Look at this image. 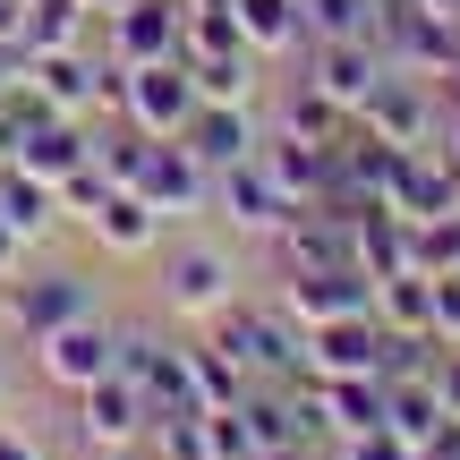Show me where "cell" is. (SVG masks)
Returning a JSON list of instances; mask_svg holds the SVG:
<instances>
[{
  "mask_svg": "<svg viewBox=\"0 0 460 460\" xmlns=\"http://www.w3.org/2000/svg\"><path fill=\"white\" fill-rule=\"evenodd\" d=\"M230 298H247V264H239V247H222V239H171L163 256H154V307L171 315L180 332H205L214 315L230 307Z\"/></svg>",
  "mask_w": 460,
  "mask_h": 460,
  "instance_id": "6da1fadb",
  "label": "cell"
},
{
  "mask_svg": "<svg viewBox=\"0 0 460 460\" xmlns=\"http://www.w3.org/2000/svg\"><path fill=\"white\" fill-rule=\"evenodd\" d=\"M205 332L247 367V384H290V376H307V324H298L281 298H230Z\"/></svg>",
  "mask_w": 460,
  "mask_h": 460,
  "instance_id": "7a4b0ae2",
  "label": "cell"
},
{
  "mask_svg": "<svg viewBox=\"0 0 460 460\" xmlns=\"http://www.w3.org/2000/svg\"><path fill=\"white\" fill-rule=\"evenodd\" d=\"M94 307H102V290H94L85 264H17V273L0 281V315H9V332L26 349L43 341V332L77 324V315H94Z\"/></svg>",
  "mask_w": 460,
  "mask_h": 460,
  "instance_id": "3957f363",
  "label": "cell"
},
{
  "mask_svg": "<svg viewBox=\"0 0 460 460\" xmlns=\"http://www.w3.org/2000/svg\"><path fill=\"white\" fill-rule=\"evenodd\" d=\"M444 111H452V102H444L435 77H418V68H384V85L358 102V128L410 154V146H435V137H444Z\"/></svg>",
  "mask_w": 460,
  "mask_h": 460,
  "instance_id": "277c9868",
  "label": "cell"
},
{
  "mask_svg": "<svg viewBox=\"0 0 460 460\" xmlns=\"http://www.w3.org/2000/svg\"><path fill=\"white\" fill-rule=\"evenodd\" d=\"M111 367H119V324H111L102 307L34 341V376H43L51 393H85V384H94V376H111Z\"/></svg>",
  "mask_w": 460,
  "mask_h": 460,
  "instance_id": "5b68a950",
  "label": "cell"
},
{
  "mask_svg": "<svg viewBox=\"0 0 460 460\" xmlns=\"http://www.w3.org/2000/svg\"><path fill=\"white\" fill-rule=\"evenodd\" d=\"M214 222L230 230V239H256V247H273V230L290 222V197H281V180L264 171V154H247V163L214 171Z\"/></svg>",
  "mask_w": 460,
  "mask_h": 460,
  "instance_id": "8992f818",
  "label": "cell"
},
{
  "mask_svg": "<svg viewBox=\"0 0 460 460\" xmlns=\"http://www.w3.org/2000/svg\"><path fill=\"white\" fill-rule=\"evenodd\" d=\"M128 188H137V197H146L163 222H197V214H214V171H205L197 154L180 146V137H154Z\"/></svg>",
  "mask_w": 460,
  "mask_h": 460,
  "instance_id": "52a82bcc",
  "label": "cell"
},
{
  "mask_svg": "<svg viewBox=\"0 0 460 460\" xmlns=\"http://www.w3.org/2000/svg\"><path fill=\"white\" fill-rule=\"evenodd\" d=\"M384 68H393V60H384L367 34H315V43L298 51V77H307L315 94H332L349 119H358V102L384 85Z\"/></svg>",
  "mask_w": 460,
  "mask_h": 460,
  "instance_id": "ba28073f",
  "label": "cell"
},
{
  "mask_svg": "<svg viewBox=\"0 0 460 460\" xmlns=\"http://www.w3.org/2000/svg\"><path fill=\"white\" fill-rule=\"evenodd\" d=\"M188 111H197V77H188V60L119 68V111H111V119H137L146 137H180Z\"/></svg>",
  "mask_w": 460,
  "mask_h": 460,
  "instance_id": "9c48e42d",
  "label": "cell"
},
{
  "mask_svg": "<svg viewBox=\"0 0 460 460\" xmlns=\"http://www.w3.org/2000/svg\"><path fill=\"white\" fill-rule=\"evenodd\" d=\"M68 401H77V444L85 452H137V444H146V427H154L146 393H137L119 367H111V376H94L85 393H68Z\"/></svg>",
  "mask_w": 460,
  "mask_h": 460,
  "instance_id": "30bf717a",
  "label": "cell"
},
{
  "mask_svg": "<svg viewBox=\"0 0 460 460\" xmlns=\"http://www.w3.org/2000/svg\"><path fill=\"white\" fill-rule=\"evenodd\" d=\"M94 26H102V51H111L119 68H146V60H180L188 9H180V0H128V9L94 17Z\"/></svg>",
  "mask_w": 460,
  "mask_h": 460,
  "instance_id": "8fae6325",
  "label": "cell"
},
{
  "mask_svg": "<svg viewBox=\"0 0 460 460\" xmlns=\"http://www.w3.org/2000/svg\"><path fill=\"white\" fill-rule=\"evenodd\" d=\"M180 146L197 154L205 171H230V163H247V154L264 146V111L256 102H197L188 128H180Z\"/></svg>",
  "mask_w": 460,
  "mask_h": 460,
  "instance_id": "7c38bea8",
  "label": "cell"
},
{
  "mask_svg": "<svg viewBox=\"0 0 460 460\" xmlns=\"http://www.w3.org/2000/svg\"><path fill=\"white\" fill-rule=\"evenodd\" d=\"M273 298L298 315V324H332V315H367L376 307V281H367L358 264H324V273H281Z\"/></svg>",
  "mask_w": 460,
  "mask_h": 460,
  "instance_id": "4fadbf2b",
  "label": "cell"
},
{
  "mask_svg": "<svg viewBox=\"0 0 460 460\" xmlns=\"http://www.w3.org/2000/svg\"><path fill=\"white\" fill-rule=\"evenodd\" d=\"M307 376H384V324L367 315H332L307 324Z\"/></svg>",
  "mask_w": 460,
  "mask_h": 460,
  "instance_id": "5bb4252c",
  "label": "cell"
},
{
  "mask_svg": "<svg viewBox=\"0 0 460 460\" xmlns=\"http://www.w3.org/2000/svg\"><path fill=\"white\" fill-rule=\"evenodd\" d=\"M163 230H171V222L154 214L137 188H111V197L85 214V239H94L102 256H119V264H128V256H154V247H163Z\"/></svg>",
  "mask_w": 460,
  "mask_h": 460,
  "instance_id": "9a60e30c",
  "label": "cell"
},
{
  "mask_svg": "<svg viewBox=\"0 0 460 460\" xmlns=\"http://www.w3.org/2000/svg\"><path fill=\"white\" fill-rule=\"evenodd\" d=\"M94 163V119H68V111H43L26 128V146H17V171H34V180H51L60 188L68 171H85Z\"/></svg>",
  "mask_w": 460,
  "mask_h": 460,
  "instance_id": "2e32d148",
  "label": "cell"
},
{
  "mask_svg": "<svg viewBox=\"0 0 460 460\" xmlns=\"http://www.w3.org/2000/svg\"><path fill=\"white\" fill-rule=\"evenodd\" d=\"M349 264H358L367 281H384V273H401L410 264V214H393V205H349Z\"/></svg>",
  "mask_w": 460,
  "mask_h": 460,
  "instance_id": "e0dca14e",
  "label": "cell"
},
{
  "mask_svg": "<svg viewBox=\"0 0 460 460\" xmlns=\"http://www.w3.org/2000/svg\"><path fill=\"white\" fill-rule=\"evenodd\" d=\"M264 171L281 180V197L290 205H315V197H332V146H307V137H281V128H264Z\"/></svg>",
  "mask_w": 460,
  "mask_h": 460,
  "instance_id": "ac0fdd59",
  "label": "cell"
},
{
  "mask_svg": "<svg viewBox=\"0 0 460 460\" xmlns=\"http://www.w3.org/2000/svg\"><path fill=\"white\" fill-rule=\"evenodd\" d=\"M384 427H393L410 452H427L435 435L452 427V410L435 401V376H384Z\"/></svg>",
  "mask_w": 460,
  "mask_h": 460,
  "instance_id": "d6986e66",
  "label": "cell"
},
{
  "mask_svg": "<svg viewBox=\"0 0 460 460\" xmlns=\"http://www.w3.org/2000/svg\"><path fill=\"white\" fill-rule=\"evenodd\" d=\"M230 17H239L256 60H298L307 51V9L298 0H230Z\"/></svg>",
  "mask_w": 460,
  "mask_h": 460,
  "instance_id": "ffe728a7",
  "label": "cell"
},
{
  "mask_svg": "<svg viewBox=\"0 0 460 460\" xmlns=\"http://www.w3.org/2000/svg\"><path fill=\"white\" fill-rule=\"evenodd\" d=\"M0 222H9L17 230V239H26V247H43L51 239V230H60L68 214H60V188H51V180H34V171H0Z\"/></svg>",
  "mask_w": 460,
  "mask_h": 460,
  "instance_id": "44dd1931",
  "label": "cell"
},
{
  "mask_svg": "<svg viewBox=\"0 0 460 460\" xmlns=\"http://www.w3.org/2000/svg\"><path fill=\"white\" fill-rule=\"evenodd\" d=\"M188 77H197V102H264V60L247 43L230 51H188Z\"/></svg>",
  "mask_w": 460,
  "mask_h": 460,
  "instance_id": "7402d4cb",
  "label": "cell"
},
{
  "mask_svg": "<svg viewBox=\"0 0 460 460\" xmlns=\"http://www.w3.org/2000/svg\"><path fill=\"white\" fill-rule=\"evenodd\" d=\"M180 358H188V393H197V410H230V401H247V367L230 358L214 332L180 341Z\"/></svg>",
  "mask_w": 460,
  "mask_h": 460,
  "instance_id": "603a6c76",
  "label": "cell"
},
{
  "mask_svg": "<svg viewBox=\"0 0 460 460\" xmlns=\"http://www.w3.org/2000/svg\"><path fill=\"white\" fill-rule=\"evenodd\" d=\"M273 128H281V137H307V146H341L349 111H341L332 94H315L307 77H290V85H281V102H273Z\"/></svg>",
  "mask_w": 460,
  "mask_h": 460,
  "instance_id": "cb8c5ba5",
  "label": "cell"
},
{
  "mask_svg": "<svg viewBox=\"0 0 460 460\" xmlns=\"http://www.w3.org/2000/svg\"><path fill=\"white\" fill-rule=\"evenodd\" d=\"M94 43V9L85 0H26V51H68Z\"/></svg>",
  "mask_w": 460,
  "mask_h": 460,
  "instance_id": "d4e9b609",
  "label": "cell"
},
{
  "mask_svg": "<svg viewBox=\"0 0 460 460\" xmlns=\"http://www.w3.org/2000/svg\"><path fill=\"white\" fill-rule=\"evenodd\" d=\"M376 324L384 332H435L427 324V273H418V264H401V273L376 281Z\"/></svg>",
  "mask_w": 460,
  "mask_h": 460,
  "instance_id": "484cf974",
  "label": "cell"
},
{
  "mask_svg": "<svg viewBox=\"0 0 460 460\" xmlns=\"http://www.w3.org/2000/svg\"><path fill=\"white\" fill-rule=\"evenodd\" d=\"M205 452H214V460H256V452H264L239 401H230V410H205Z\"/></svg>",
  "mask_w": 460,
  "mask_h": 460,
  "instance_id": "4316f807",
  "label": "cell"
},
{
  "mask_svg": "<svg viewBox=\"0 0 460 460\" xmlns=\"http://www.w3.org/2000/svg\"><path fill=\"white\" fill-rule=\"evenodd\" d=\"M427 324H435V341H460V264L427 273Z\"/></svg>",
  "mask_w": 460,
  "mask_h": 460,
  "instance_id": "83f0119b",
  "label": "cell"
},
{
  "mask_svg": "<svg viewBox=\"0 0 460 460\" xmlns=\"http://www.w3.org/2000/svg\"><path fill=\"white\" fill-rule=\"evenodd\" d=\"M332 460H418V452L401 444L393 427H358V435H341V444H332Z\"/></svg>",
  "mask_w": 460,
  "mask_h": 460,
  "instance_id": "f1b7e54d",
  "label": "cell"
},
{
  "mask_svg": "<svg viewBox=\"0 0 460 460\" xmlns=\"http://www.w3.org/2000/svg\"><path fill=\"white\" fill-rule=\"evenodd\" d=\"M427 376H435V401H444V410L460 418V341H444V349H435V367H427Z\"/></svg>",
  "mask_w": 460,
  "mask_h": 460,
  "instance_id": "f546056e",
  "label": "cell"
},
{
  "mask_svg": "<svg viewBox=\"0 0 460 460\" xmlns=\"http://www.w3.org/2000/svg\"><path fill=\"white\" fill-rule=\"evenodd\" d=\"M26 51V0H0V60Z\"/></svg>",
  "mask_w": 460,
  "mask_h": 460,
  "instance_id": "4dcf8cb0",
  "label": "cell"
},
{
  "mask_svg": "<svg viewBox=\"0 0 460 460\" xmlns=\"http://www.w3.org/2000/svg\"><path fill=\"white\" fill-rule=\"evenodd\" d=\"M0 460H43V444H34L17 418H0Z\"/></svg>",
  "mask_w": 460,
  "mask_h": 460,
  "instance_id": "1f68e13d",
  "label": "cell"
},
{
  "mask_svg": "<svg viewBox=\"0 0 460 460\" xmlns=\"http://www.w3.org/2000/svg\"><path fill=\"white\" fill-rule=\"evenodd\" d=\"M17 264H26V239H17V230H9V222H0V281H9V273H17Z\"/></svg>",
  "mask_w": 460,
  "mask_h": 460,
  "instance_id": "d6a6232c",
  "label": "cell"
},
{
  "mask_svg": "<svg viewBox=\"0 0 460 460\" xmlns=\"http://www.w3.org/2000/svg\"><path fill=\"white\" fill-rule=\"evenodd\" d=\"M256 460H332V452H315V444H264Z\"/></svg>",
  "mask_w": 460,
  "mask_h": 460,
  "instance_id": "836d02e7",
  "label": "cell"
},
{
  "mask_svg": "<svg viewBox=\"0 0 460 460\" xmlns=\"http://www.w3.org/2000/svg\"><path fill=\"white\" fill-rule=\"evenodd\" d=\"M435 146H444V154H452V163H460V102H452V111H444V137H435Z\"/></svg>",
  "mask_w": 460,
  "mask_h": 460,
  "instance_id": "e575fe53",
  "label": "cell"
},
{
  "mask_svg": "<svg viewBox=\"0 0 460 460\" xmlns=\"http://www.w3.org/2000/svg\"><path fill=\"white\" fill-rule=\"evenodd\" d=\"M94 460H128V452H94Z\"/></svg>",
  "mask_w": 460,
  "mask_h": 460,
  "instance_id": "d590c367",
  "label": "cell"
}]
</instances>
